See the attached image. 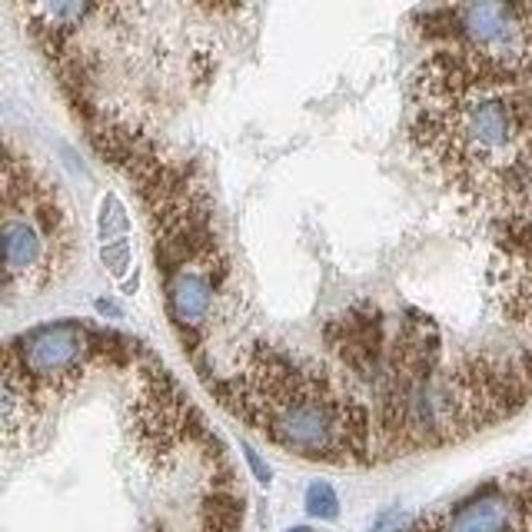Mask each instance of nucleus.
<instances>
[{
    "label": "nucleus",
    "mask_w": 532,
    "mask_h": 532,
    "mask_svg": "<svg viewBox=\"0 0 532 532\" xmlns=\"http://www.w3.org/2000/svg\"><path fill=\"white\" fill-rule=\"evenodd\" d=\"M406 130L446 190L486 206L532 153V73L436 47L412 73Z\"/></svg>",
    "instance_id": "f257e3e1"
},
{
    "label": "nucleus",
    "mask_w": 532,
    "mask_h": 532,
    "mask_svg": "<svg viewBox=\"0 0 532 532\" xmlns=\"http://www.w3.org/2000/svg\"><path fill=\"white\" fill-rule=\"evenodd\" d=\"M396 532H426V529H396Z\"/></svg>",
    "instance_id": "4468645a"
},
{
    "label": "nucleus",
    "mask_w": 532,
    "mask_h": 532,
    "mask_svg": "<svg viewBox=\"0 0 532 532\" xmlns=\"http://www.w3.org/2000/svg\"><path fill=\"white\" fill-rule=\"evenodd\" d=\"M223 403L274 446L313 463H369L376 450V420L353 382L274 346L246 353L223 382Z\"/></svg>",
    "instance_id": "f03ea898"
},
{
    "label": "nucleus",
    "mask_w": 532,
    "mask_h": 532,
    "mask_svg": "<svg viewBox=\"0 0 532 532\" xmlns=\"http://www.w3.org/2000/svg\"><path fill=\"white\" fill-rule=\"evenodd\" d=\"M526 522L529 513L516 490L490 486L446 509L426 532H526Z\"/></svg>",
    "instance_id": "0eeeda50"
},
{
    "label": "nucleus",
    "mask_w": 532,
    "mask_h": 532,
    "mask_svg": "<svg viewBox=\"0 0 532 532\" xmlns=\"http://www.w3.org/2000/svg\"><path fill=\"white\" fill-rule=\"evenodd\" d=\"M329 356L340 363L343 380L366 382L376 389L386 369L389 343L393 336L386 333V316L376 303H353L340 316H333L323 329Z\"/></svg>",
    "instance_id": "423d86ee"
},
{
    "label": "nucleus",
    "mask_w": 532,
    "mask_h": 532,
    "mask_svg": "<svg viewBox=\"0 0 532 532\" xmlns=\"http://www.w3.org/2000/svg\"><path fill=\"white\" fill-rule=\"evenodd\" d=\"M100 257H104V263L110 266V274L123 276L127 266H130V243H127V240H117V243L100 246Z\"/></svg>",
    "instance_id": "9b49d317"
},
{
    "label": "nucleus",
    "mask_w": 532,
    "mask_h": 532,
    "mask_svg": "<svg viewBox=\"0 0 532 532\" xmlns=\"http://www.w3.org/2000/svg\"><path fill=\"white\" fill-rule=\"evenodd\" d=\"M306 513L313 519H320V522H329V519L340 516V496H336V490L329 486V482H313L310 490H306Z\"/></svg>",
    "instance_id": "9d476101"
},
{
    "label": "nucleus",
    "mask_w": 532,
    "mask_h": 532,
    "mask_svg": "<svg viewBox=\"0 0 532 532\" xmlns=\"http://www.w3.org/2000/svg\"><path fill=\"white\" fill-rule=\"evenodd\" d=\"M289 532H310V529H306V526H297V529H289Z\"/></svg>",
    "instance_id": "ddd939ff"
},
{
    "label": "nucleus",
    "mask_w": 532,
    "mask_h": 532,
    "mask_svg": "<svg viewBox=\"0 0 532 532\" xmlns=\"http://www.w3.org/2000/svg\"><path fill=\"white\" fill-rule=\"evenodd\" d=\"M4 287L41 293L64 280L73 259V217L50 177L7 147L4 157Z\"/></svg>",
    "instance_id": "7ed1b4c3"
},
{
    "label": "nucleus",
    "mask_w": 532,
    "mask_h": 532,
    "mask_svg": "<svg viewBox=\"0 0 532 532\" xmlns=\"http://www.w3.org/2000/svg\"><path fill=\"white\" fill-rule=\"evenodd\" d=\"M423 34L486 64L532 73V7L529 4H452L420 11Z\"/></svg>",
    "instance_id": "39448f33"
},
{
    "label": "nucleus",
    "mask_w": 532,
    "mask_h": 532,
    "mask_svg": "<svg viewBox=\"0 0 532 532\" xmlns=\"http://www.w3.org/2000/svg\"><path fill=\"white\" fill-rule=\"evenodd\" d=\"M243 452H246V463L253 466V473H257L259 482H263V486H270V466H263V459L257 456L253 446H243Z\"/></svg>",
    "instance_id": "f8f14e48"
},
{
    "label": "nucleus",
    "mask_w": 532,
    "mask_h": 532,
    "mask_svg": "<svg viewBox=\"0 0 532 532\" xmlns=\"http://www.w3.org/2000/svg\"><path fill=\"white\" fill-rule=\"evenodd\" d=\"M243 526V499L233 492H213L204 509V532H240Z\"/></svg>",
    "instance_id": "6e6552de"
},
{
    "label": "nucleus",
    "mask_w": 532,
    "mask_h": 532,
    "mask_svg": "<svg viewBox=\"0 0 532 532\" xmlns=\"http://www.w3.org/2000/svg\"><path fill=\"white\" fill-rule=\"evenodd\" d=\"M127 230H130V220H127V210L123 204L107 193L104 204H100V243H117V240H127Z\"/></svg>",
    "instance_id": "1a4fd4ad"
},
{
    "label": "nucleus",
    "mask_w": 532,
    "mask_h": 532,
    "mask_svg": "<svg viewBox=\"0 0 532 532\" xmlns=\"http://www.w3.org/2000/svg\"><path fill=\"white\" fill-rule=\"evenodd\" d=\"M94 353V333L73 320L43 323L14 336L4 353V426L11 429L20 410L30 423L50 396L73 389L90 369Z\"/></svg>",
    "instance_id": "20e7f679"
}]
</instances>
